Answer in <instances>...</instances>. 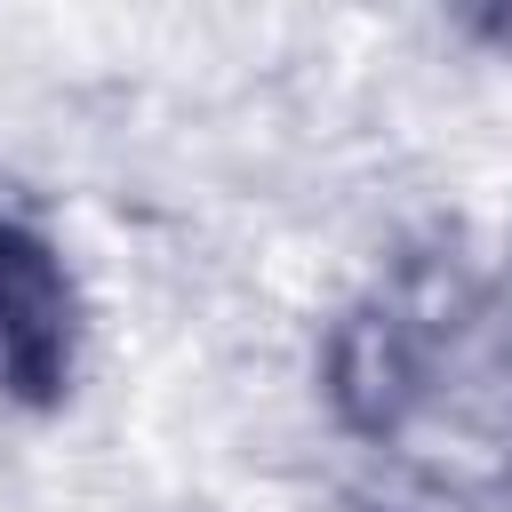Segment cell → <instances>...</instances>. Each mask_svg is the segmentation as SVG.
I'll return each mask as SVG.
<instances>
[{
  "label": "cell",
  "mask_w": 512,
  "mask_h": 512,
  "mask_svg": "<svg viewBox=\"0 0 512 512\" xmlns=\"http://www.w3.org/2000/svg\"><path fill=\"white\" fill-rule=\"evenodd\" d=\"M432 368H440V296L424 272H400L384 288H368L320 352V384L344 432L360 440H392L408 432V416L432 400Z\"/></svg>",
  "instance_id": "obj_1"
},
{
  "label": "cell",
  "mask_w": 512,
  "mask_h": 512,
  "mask_svg": "<svg viewBox=\"0 0 512 512\" xmlns=\"http://www.w3.org/2000/svg\"><path fill=\"white\" fill-rule=\"evenodd\" d=\"M80 360V288L48 232L0 208V408H56Z\"/></svg>",
  "instance_id": "obj_2"
}]
</instances>
